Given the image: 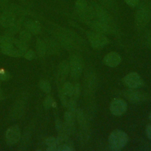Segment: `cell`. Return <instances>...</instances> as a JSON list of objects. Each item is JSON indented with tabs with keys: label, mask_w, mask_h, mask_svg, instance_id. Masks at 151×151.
<instances>
[{
	"label": "cell",
	"mask_w": 151,
	"mask_h": 151,
	"mask_svg": "<svg viewBox=\"0 0 151 151\" xmlns=\"http://www.w3.org/2000/svg\"><path fill=\"white\" fill-rule=\"evenodd\" d=\"M143 148L141 149V150H151V143H149L147 144H145L142 146Z\"/></svg>",
	"instance_id": "37"
},
{
	"label": "cell",
	"mask_w": 151,
	"mask_h": 151,
	"mask_svg": "<svg viewBox=\"0 0 151 151\" xmlns=\"http://www.w3.org/2000/svg\"><path fill=\"white\" fill-rule=\"evenodd\" d=\"M64 123L68 133L71 134L73 133L75 130V113L68 110L65 111L64 114Z\"/></svg>",
	"instance_id": "14"
},
{
	"label": "cell",
	"mask_w": 151,
	"mask_h": 151,
	"mask_svg": "<svg viewBox=\"0 0 151 151\" xmlns=\"http://www.w3.org/2000/svg\"><path fill=\"white\" fill-rule=\"evenodd\" d=\"M14 44L22 52H25L27 50L28 48V45L26 42L22 41L21 40L19 39H14Z\"/></svg>",
	"instance_id": "26"
},
{
	"label": "cell",
	"mask_w": 151,
	"mask_h": 151,
	"mask_svg": "<svg viewBox=\"0 0 151 151\" xmlns=\"http://www.w3.org/2000/svg\"><path fill=\"white\" fill-rule=\"evenodd\" d=\"M123 82L124 86L129 88L133 89L139 88L143 84V81L140 76L137 73L134 71L126 74L123 77Z\"/></svg>",
	"instance_id": "8"
},
{
	"label": "cell",
	"mask_w": 151,
	"mask_h": 151,
	"mask_svg": "<svg viewBox=\"0 0 151 151\" xmlns=\"http://www.w3.org/2000/svg\"><path fill=\"white\" fill-rule=\"evenodd\" d=\"M109 109L113 115L120 116L126 112L127 110V104L123 99L116 98L110 102Z\"/></svg>",
	"instance_id": "9"
},
{
	"label": "cell",
	"mask_w": 151,
	"mask_h": 151,
	"mask_svg": "<svg viewBox=\"0 0 151 151\" xmlns=\"http://www.w3.org/2000/svg\"><path fill=\"white\" fill-rule=\"evenodd\" d=\"M10 74L7 71H0V80L7 81L10 78Z\"/></svg>",
	"instance_id": "33"
},
{
	"label": "cell",
	"mask_w": 151,
	"mask_h": 151,
	"mask_svg": "<svg viewBox=\"0 0 151 151\" xmlns=\"http://www.w3.org/2000/svg\"><path fill=\"white\" fill-rule=\"evenodd\" d=\"M0 98H2V91L0 89Z\"/></svg>",
	"instance_id": "39"
},
{
	"label": "cell",
	"mask_w": 151,
	"mask_h": 151,
	"mask_svg": "<svg viewBox=\"0 0 151 151\" xmlns=\"http://www.w3.org/2000/svg\"><path fill=\"white\" fill-rule=\"evenodd\" d=\"M24 110V104L22 101H18L12 108L11 112V116L12 119H19L22 115Z\"/></svg>",
	"instance_id": "17"
},
{
	"label": "cell",
	"mask_w": 151,
	"mask_h": 151,
	"mask_svg": "<svg viewBox=\"0 0 151 151\" xmlns=\"http://www.w3.org/2000/svg\"><path fill=\"white\" fill-rule=\"evenodd\" d=\"M14 38L11 37H9L7 35H2L0 36V44L3 43H12L14 44Z\"/></svg>",
	"instance_id": "31"
},
{
	"label": "cell",
	"mask_w": 151,
	"mask_h": 151,
	"mask_svg": "<svg viewBox=\"0 0 151 151\" xmlns=\"http://www.w3.org/2000/svg\"><path fill=\"white\" fill-rule=\"evenodd\" d=\"M1 51L3 54L9 55L14 57H20L23 55L22 51H20L19 49H16L14 47L6 48V49H1Z\"/></svg>",
	"instance_id": "23"
},
{
	"label": "cell",
	"mask_w": 151,
	"mask_h": 151,
	"mask_svg": "<svg viewBox=\"0 0 151 151\" xmlns=\"http://www.w3.org/2000/svg\"><path fill=\"white\" fill-rule=\"evenodd\" d=\"M24 27L27 30L33 34H38L41 32V27L40 24L33 20H28L25 22Z\"/></svg>",
	"instance_id": "18"
},
{
	"label": "cell",
	"mask_w": 151,
	"mask_h": 151,
	"mask_svg": "<svg viewBox=\"0 0 151 151\" xmlns=\"http://www.w3.org/2000/svg\"><path fill=\"white\" fill-rule=\"evenodd\" d=\"M129 136L127 133L120 130L116 129L112 131L108 137V144L111 150L119 151L127 145Z\"/></svg>",
	"instance_id": "1"
},
{
	"label": "cell",
	"mask_w": 151,
	"mask_h": 151,
	"mask_svg": "<svg viewBox=\"0 0 151 151\" xmlns=\"http://www.w3.org/2000/svg\"><path fill=\"white\" fill-rule=\"evenodd\" d=\"M149 120L151 122V111L150 112V113H149Z\"/></svg>",
	"instance_id": "40"
},
{
	"label": "cell",
	"mask_w": 151,
	"mask_h": 151,
	"mask_svg": "<svg viewBox=\"0 0 151 151\" xmlns=\"http://www.w3.org/2000/svg\"><path fill=\"white\" fill-rule=\"evenodd\" d=\"M15 22V15L8 10H5L0 17V24L4 28H9Z\"/></svg>",
	"instance_id": "13"
},
{
	"label": "cell",
	"mask_w": 151,
	"mask_h": 151,
	"mask_svg": "<svg viewBox=\"0 0 151 151\" xmlns=\"http://www.w3.org/2000/svg\"><path fill=\"white\" fill-rule=\"evenodd\" d=\"M45 144L48 146L47 150L50 151L57 150L59 146L58 139L54 137H48L45 140Z\"/></svg>",
	"instance_id": "22"
},
{
	"label": "cell",
	"mask_w": 151,
	"mask_h": 151,
	"mask_svg": "<svg viewBox=\"0 0 151 151\" xmlns=\"http://www.w3.org/2000/svg\"><path fill=\"white\" fill-rule=\"evenodd\" d=\"M22 1H23V0H22Z\"/></svg>",
	"instance_id": "43"
},
{
	"label": "cell",
	"mask_w": 151,
	"mask_h": 151,
	"mask_svg": "<svg viewBox=\"0 0 151 151\" xmlns=\"http://www.w3.org/2000/svg\"><path fill=\"white\" fill-rule=\"evenodd\" d=\"M91 6L94 13V18H96L97 20L100 21L116 29L114 20L106 8H105L101 5L97 4L96 2H92Z\"/></svg>",
	"instance_id": "3"
},
{
	"label": "cell",
	"mask_w": 151,
	"mask_h": 151,
	"mask_svg": "<svg viewBox=\"0 0 151 151\" xmlns=\"http://www.w3.org/2000/svg\"><path fill=\"white\" fill-rule=\"evenodd\" d=\"M24 57L28 60H32L34 58H35V53L32 50H28L25 53Z\"/></svg>",
	"instance_id": "32"
},
{
	"label": "cell",
	"mask_w": 151,
	"mask_h": 151,
	"mask_svg": "<svg viewBox=\"0 0 151 151\" xmlns=\"http://www.w3.org/2000/svg\"><path fill=\"white\" fill-rule=\"evenodd\" d=\"M69 68L73 79L77 80L81 77L83 70V61L82 58L77 54H72L69 60Z\"/></svg>",
	"instance_id": "5"
},
{
	"label": "cell",
	"mask_w": 151,
	"mask_h": 151,
	"mask_svg": "<svg viewBox=\"0 0 151 151\" xmlns=\"http://www.w3.org/2000/svg\"><path fill=\"white\" fill-rule=\"evenodd\" d=\"M86 35L91 47L95 50L101 49L109 42L108 38L101 33L88 31L86 32Z\"/></svg>",
	"instance_id": "4"
},
{
	"label": "cell",
	"mask_w": 151,
	"mask_h": 151,
	"mask_svg": "<svg viewBox=\"0 0 151 151\" xmlns=\"http://www.w3.org/2000/svg\"><path fill=\"white\" fill-rule=\"evenodd\" d=\"M2 99V98H0V100H1Z\"/></svg>",
	"instance_id": "41"
},
{
	"label": "cell",
	"mask_w": 151,
	"mask_h": 151,
	"mask_svg": "<svg viewBox=\"0 0 151 151\" xmlns=\"http://www.w3.org/2000/svg\"><path fill=\"white\" fill-rule=\"evenodd\" d=\"M101 5L105 8L114 10L116 8V4L114 0H99Z\"/></svg>",
	"instance_id": "25"
},
{
	"label": "cell",
	"mask_w": 151,
	"mask_h": 151,
	"mask_svg": "<svg viewBox=\"0 0 151 151\" xmlns=\"http://www.w3.org/2000/svg\"><path fill=\"white\" fill-rule=\"evenodd\" d=\"M21 137V131L19 127L17 125H14L6 132L5 138L6 142L9 145H14L17 143Z\"/></svg>",
	"instance_id": "11"
},
{
	"label": "cell",
	"mask_w": 151,
	"mask_h": 151,
	"mask_svg": "<svg viewBox=\"0 0 151 151\" xmlns=\"http://www.w3.org/2000/svg\"><path fill=\"white\" fill-rule=\"evenodd\" d=\"M19 39L26 42H29L31 39V33L28 30H23L19 32Z\"/></svg>",
	"instance_id": "29"
},
{
	"label": "cell",
	"mask_w": 151,
	"mask_h": 151,
	"mask_svg": "<svg viewBox=\"0 0 151 151\" xmlns=\"http://www.w3.org/2000/svg\"><path fill=\"white\" fill-rule=\"evenodd\" d=\"M39 86L41 89L45 93H50L51 90V87L50 83L45 80H41L39 82Z\"/></svg>",
	"instance_id": "27"
},
{
	"label": "cell",
	"mask_w": 151,
	"mask_h": 151,
	"mask_svg": "<svg viewBox=\"0 0 151 151\" xmlns=\"http://www.w3.org/2000/svg\"><path fill=\"white\" fill-rule=\"evenodd\" d=\"M61 91L69 98L71 97L74 91V84L69 81L64 82L61 87L59 88Z\"/></svg>",
	"instance_id": "21"
},
{
	"label": "cell",
	"mask_w": 151,
	"mask_h": 151,
	"mask_svg": "<svg viewBox=\"0 0 151 151\" xmlns=\"http://www.w3.org/2000/svg\"><path fill=\"white\" fill-rule=\"evenodd\" d=\"M8 1H9V0H0V4L1 5H4V4H6Z\"/></svg>",
	"instance_id": "38"
},
{
	"label": "cell",
	"mask_w": 151,
	"mask_h": 151,
	"mask_svg": "<svg viewBox=\"0 0 151 151\" xmlns=\"http://www.w3.org/2000/svg\"><path fill=\"white\" fill-rule=\"evenodd\" d=\"M123 94L124 98L132 103H139L146 99V95L136 89H127L123 91Z\"/></svg>",
	"instance_id": "10"
},
{
	"label": "cell",
	"mask_w": 151,
	"mask_h": 151,
	"mask_svg": "<svg viewBox=\"0 0 151 151\" xmlns=\"http://www.w3.org/2000/svg\"><path fill=\"white\" fill-rule=\"evenodd\" d=\"M151 19V10L145 4L140 5L136 11L134 22L136 27L139 29L145 28Z\"/></svg>",
	"instance_id": "2"
},
{
	"label": "cell",
	"mask_w": 151,
	"mask_h": 151,
	"mask_svg": "<svg viewBox=\"0 0 151 151\" xmlns=\"http://www.w3.org/2000/svg\"><path fill=\"white\" fill-rule=\"evenodd\" d=\"M70 73L69 64L66 61H63L58 66V81L60 83H64V80Z\"/></svg>",
	"instance_id": "15"
},
{
	"label": "cell",
	"mask_w": 151,
	"mask_h": 151,
	"mask_svg": "<svg viewBox=\"0 0 151 151\" xmlns=\"http://www.w3.org/2000/svg\"><path fill=\"white\" fill-rule=\"evenodd\" d=\"M81 93V87L79 83H76L74 84V91L72 96L70 99L77 101Z\"/></svg>",
	"instance_id": "28"
},
{
	"label": "cell",
	"mask_w": 151,
	"mask_h": 151,
	"mask_svg": "<svg viewBox=\"0 0 151 151\" xmlns=\"http://www.w3.org/2000/svg\"><path fill=\"white\" fill-rule=\"evenodd\" d=\"M47 51L50 54H56L59 51V45L57 41L52 39H47L45 41Z\"/></svg>",
	"instance_id": "20"
},
{
	"label": "cell",
	"mask_w": 151,
	"mask_h": 151,
	"mask_svg": "<svg viewBox=\"0 0 151 151\" xmlns=\"http://www.w3.org/2000/svg\"><path fill=\"white\" fill-rule=\"evenodd\" d=\"M145 132L147 138L151 140V124H149L146 126Z\"/></svg>",
	"instance_id": "36"
},
{
	"label": "cell",
	"mask_w": 151,
	"mask_h": 151,
	"mask_svg": "<svg viewBox=\"0 0 151 151\" xmlns=\"http://www.w3.org/2000/svg\"><path fill=\"white\" fill-rule=\"evenodd\" d=\"M22 21H23L22 18H20L18 21H15L12 26L8 28V29L5 31V35L9 37H11L13 35L17 33L20 29Z\"/></svg>",
	"instance_id": "19"
},
{
	"label": "cell",
	"mask_w": 151,
	"mask_h": 151,
	"mask_svg": "<svg viewBox=\"0 0 151 151\" xmlns=\"http://www.w3.org/2000/svg\"><path fill=\"white\" fill-rule=\"evenodd\" d=\"M140 0H124L125 2L130 6L134 8L137 6L139 3Z\"/></svg>",
	"instance_id": "35"
},
{
	"label": "cell",
	"mask_w": 151,
	"mask_h": 151,
	"mask_svg": "<svg viewBox=\"0 0 151 151\" xmlns=\"http://www.w3.org/2000/svg\"><path fill=\"white\" fill-rule=\"evenodd\" d=\"M86 23L94 31L103 34H115L117 32V29L97 19H91L87 21Z\"/></svg>",
	"instance_id": "7"
},
{
	"label": "cell",
	"mask_w": 151,
	"mask_h": 151,
	"mask_svg": "<svg viewBox=\"0 0 151 151\" xmlns=\"http://www.w3.org/2000/svg\"><path fill=\"white\" fill-rule=\"evenodd\" d=\"M76 10L81 19L85 22L94 18L91 5H88L86 0H77L75 3Z\"/></svg>",
	"instance_id": "6"
},
{
	"label": "cell",
	"mask_w": 151,
	"mask_h": 151,
	"mask_svg": "<svg viewBox=\"0 0 151 151\" xmlns=\"http://www.w3.org/2000/svg\"><path fill=\"white\" fill-rule=\"evenodd\" d=\"M75 116L76 119H77L80 128L84 131L87 130L88 129V123L83 111L80 108H77L75 112Z\"/></svg>",
	"instance_id": "16"
},
{
	"label": "cell",
	"mask_w": 151,
	"mask_h": 151,
	"mask_svg": "<svg viewBox=\"0 0 151 151\" xmlns=\"http://www.w3.org/2000/svg\"><path fill=\"white\" fill-rule=\"evenodd\" d=\"M144 39L145 40V44L149 47L151 48V33L146 32L144 37Z\"/></svg>",
	"instance_id": "34"
},
{
	"label": "cell",
	"mask_w": 151,
	"mask_h": 151,
	"mask_svg": "<svg viewBox=\"0 0 151 151\" xmlns=\"http://www.w3.org/2000/svg\"><path fill=\"white\" fill-rule=\"evenodd\" d=\"M53 103L54 101L52 98L51 96H48L45 99L43 102V106L45 109H49L52 106Z\"/></svg>",
	"instance_id": "30"
},
{
	"label": "cell",
	"mask_w": 151,
	"mask_h": 151,
	"mask_svg": "<svg viewBox=\"0 0 151 151\" xmlns=\"http://www.w3.org/2000/svg\"><path fill=\"white\" fill-rule=\"evenodd\" d=\"M36 50L38 55L40 57H43L47 51L45 41L41 39H38L36 42Z\"/></svg>",
	"instance_id": "24"
},
{
	"label": "cell",
	"mask_w": 151,
	"mask_h": 151,
	"mask_svg": "<svg viewBox=\"0 0 151 151\" xmlns=\"http://www.w3.org/2000/svg\"><path fill=\"white\" fill-rule=\"evenodd\" d=\"M0 84H1V81H0Z\"/></svg>",
	"instance_id": "42"
},
{
	"label": "cell",
	"mask_w": 151,
	"mask_h": 151,
	"mask_svg": "<svg viewBox=\"0 0 151 151\" xmlns=\"http://www.w3.org/2000/svg\"><path fill=\"white\" fill-rule=\"evenodd\" d=\"M122 61L121 55L116 51H111L107 53L103 58V63L109 67H116Z\"/></svg>",
	"instance_id": "12"
}]
</instances>
